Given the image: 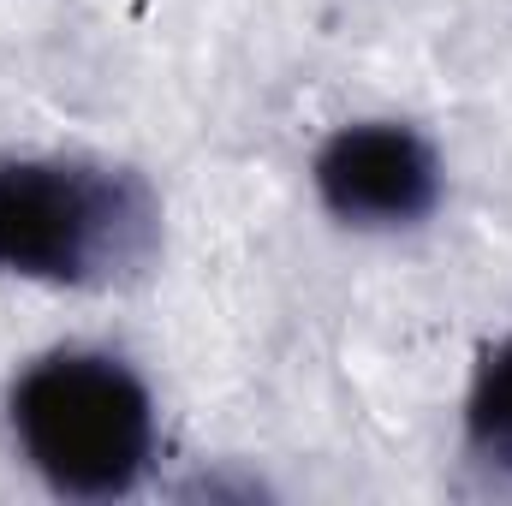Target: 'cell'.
<instances>
[{
    "mask_svg": "<svg viewBox=\"0 0 512 506\" xmlns=\"http://www.w3.org/2000/svg\"><path fill=\"white\" fill-rule=\"evenodd\" d=\"M24 465L72 501H120L155 465V399L114 352L66 346L36 358L6 399Z\"/></svg>",
    "mask_w": 512,
    "mask_h": 506,
    "instance_id": "cell-1",
    "label": "cell"
},
{
    "mask_svg": "<svg viewBox=\"0 0 512 506\" xmlns=\"http://www.w3.org/2000/svg\"><path fill=\"white\" fill-rule=\"evenodd\" d=\"M155 251V203L120 167L66 155L0 161V274L36 286H108Z\"/></svg>",
    "mask_w": 512,
    "mask_h": 506,
    "instance_id": "cell-2",
    "label": "cell"
},
{
    "mask_svg": "<svg viewBox=\"0 0 512 506\" xmlns=\"http://www.w3.org/2000/svg\"><path fill=\"white\" fill-rule=\"evenodd\" d=\"M316 203L352 233H411L441 209L447 173L435 143L405 120H352L310 161Z\"/></svg>",
    "mask_w": 512,
    "mask_h": 506,
    "instance_id": "cell-3",
    "label": "cell"
},
{
    "mask_svg": "<svg viewBox=\"0 0 512 506\" xmlns=\"http://www.w3.org/2000/svg\"><path fill=\"white\" fill-rule=\"evenodd\" d=\"M465 447L471 459L512 471V334H501L465 387Z\"/></svg>",
    "mask_w": 512,
    "mask_h": 506,
    "instance_id": "cell-4",
    "label": "cell"
}]
</instances>
